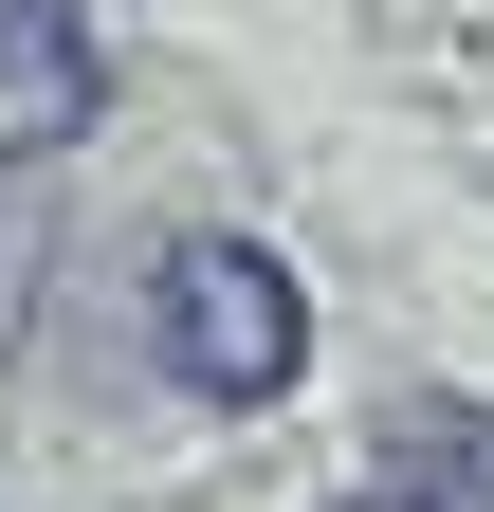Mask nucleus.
<instances>
[{"mask_svg": "<svg viewBox=\"0 0 494 512\" xmlns=\"http://www.w3.org/2000/svg\"><path fill=\"white\" fill-rule=\"evenodd\" d=\"M147 366H165V403H220V421H257L312 384V293H293V256L275 238H165L147 256Z\"/></svg>", "mask_w": 494, "mask_h": 512, "instance_id": "obj_1", "label": "nucleus"}, {"mask_svg": "<svg viewBox=\"0 0 494 512\" xmlns=\"http://www.w3.org/2000/svg\"><path fill=\"white\" fill-rule=\"evenodd\" d=\"M92 110H110L92 0H0V165H55V147H92Z\"/></svg>", "mask_w": 494, "mask_h": 512, "instance_id": "obj_2", "label": "nucleus"}, {"mask_svg": "<svg viewBox=\"0 0 494 512\" xmlns=\"http://www.w3.org/2000/svg\"><path fill=\"white\" fill-rule=\"evenodd\" d=\"M385 476H403V494H440V512H494V403H458V384L385 403Z\"/></svg>", "mask_w": 494, "mask_h": 512, "instance_id": "obj_3", "label": "nucleus"}, {"mask_svg": "<svg viewBox=\"0 0 494 512\" xmlns=\"http://www.w3.org/2000/svg\"><path fill=\"white\" fill-rule=\"evenodd\" d=\"M330 512H440V494H403V476H348V494H330Z\"/></svg>", "mask_w": 494, "mask_h": 512, "instance_id": "obj_4", "label": "nucleus"}]
</instances>
